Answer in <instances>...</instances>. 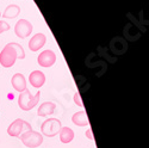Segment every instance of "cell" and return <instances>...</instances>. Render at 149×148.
<instances>
[{"label":"cell","mask_w":149,"mask_h":148,"mask_svg":"<svg viewBox=\"0 0 149 148\" xmlns=\"http://www.w3.org/2000/svg\"><path fill=\"white\" fill-rule=\"evenodd\" d=\"M40 98H41V91L37 92L36 96H32L29 90H25L18 97V105L23 111H30L37 105Z\"/></svg>","instance_id":"6da1fadb"},{"label":"cell","mask_w":149,"mask_h":148,"mask_svg":"<svg viewBox=\"0 0 149 148\" xmlns=\"http://www.w3.org/2000/svg\"><path fill=\"white\" fill-rule=\"evenodd\" d=\"M22 142L24 143V146H26L29 148H36V147H40L43 142V135L40 134L38 131H35V130H28V131H24L20 136Z\"/></svg>","instance_id":"7a4b0ae2"},{"label":"cell","mask_w":149,"mask_h":148,"mask_svg":"<svg viewBox=\"0 0 149 148\" xmlns=\"http://www.w3.org/2000/svg\"><path fill=\"white\" fill-rule=\"evenodd\" d=\"M62 126H61V121L57 118H48L45 119L42 126H41V131L42 135L48 138H53L55 135H57L61 130Z\"/></svg>","instance_id":"3957f363"},{"label":"cell","mask_w":149,"mask_h":148,"mask_svg":"<svg viewBox=\"0 0 149 148\" xmlns=\"http://www.w3.org/2000/svg\"><path fill=\"white\" fill-rule=\"evenodd\" d=\"M16 60H17V53L15 48L10 43H7L1 50V53H0V64L5 68H10L15 65Z\"/></svg>","instance_id":"277c9868"},{"label":"cell","mask_w":149,"mask_h":148,"mask_svg":"<svg viewBox=\"0 0 149 148\" xmlns=\"http://www.w3.org/2000/svg\"><path fill=\"white\" fill-rule=\"evenodd\" d=\"M25 130V131H28V130H31V126L29 124L28 122H25V121H23V119H20V118H17L16 121H13L11 123V124L8 126V128H7V134L10 135V136H12V138H18V136H20V134Z\"/></svg>","instance_id":"5b68a950"},{"label":"cell","mask_w":149,"mask_h":148,"mask_svg":"<svg viewBox=\"0 0 149 148\" xmlns=\"http://www.w3.org/2000/svg\"><path fill=\"white\" fill-rule=\"evenodd\" d=\"M15 32L19 38H26L32 32V24L26 19H19L15 25Z\"/></svg>","instance_id":"8992f818"},{"label":"cell","mask_w":149,"mask_h":148,"mask_svg":"<svg viewBox=\"0 0 149 148\" xmlns=\"http://www.w3.org/2000/svg\"><path fill=\"white\" fill-rule=\"evenodd\" d=\"M37 62L41 67L48 68V67H52L55 62H56V54L50 50V49H47V50L42 52L38 57H37Z\"/></svg>","instance_id":"52a82bcc"},{"label":"cell","mask_w":149,"mask_h":148,"mask_svg":"<svg viewBox=\"0 0 149 148\" xmlns=\"http://www.w3.org/2000/svg\"><path fill=\"white\" fill-rule=\"evenodd\" d=\"M45 42H47V37H45L44 34H42V32L36 34L35 36L31 37V40L29 42L30 50L31 52H38L40 49L45 44Z\"/></svg>","instance_id":"ba28073f"},{"label":"cell","mask_w":149,"mask_h":148,"mask_svg":"<svg viewBox=\"0 0 149 148\" xmlns=\"http://www.w3.org/2000/svg\"><path fill=\"white\" fill-rule=\"evenodd\" d=\"M29 81L35 89H40L45 82V75L41 71H33L29 75Z\"/></svg>","instance_id":"9c48e42d"},{"label":"cell","mask_w":149,"mask_h":148,"mask_svg":"<svg viewBox=\"0 0 149 148\" xmlns=\"http://www.w3.org/2000/svg\"><path fill=\"white\" fill-rule=\"evenodd\" d=\"M11 84L13 86V89L18 92H24L26 90V80H25V77L23 75L20 73H16L13 77L11 79Z\"/></svg>","instance_id":"30bf717a"},{"label":"cell","mask_w":149,"mask_h":148,"mask_svg":"<svg viewBox=\"0 0 149 148\" xmlns=\"http://www.w3.org/2000/svg\"><path fill=\"white\" fill-rule=\"evenodd\" d=\"M55 109L56 105L53 102H44L40 105L38 110H37V115L41 116V117H47L49 115H53L55 112Z\"/></svg>","instance_id":"8fae6325"},{"label":"cell","mask_w":149,"mask_h":148,"mask_svg":"<svg viewBox=\"0 0 149 148\" xmlns=\"http://www.w3.org/2000/svg\"><path fill=\"white\" fill-rule=\"evenodd\" d=\"M72 121L75 126L78 127H87L90 124V121H88V117L86 115L85 111H78L73 115L72 117Z\"/></svg>","instance_id":"7c38bea8"},{"label":"cell","mask_w":149,"mask_h":148,"mask_svg":"<svg viewBox=\"0 0 149 148\" xmlns=\"http://www.w3.org/2000/svg\"><path fill=\"white\" fill-rule=\"evenodd\" d=\"M58 134H60V141L62 143H69L74 139V131L69 127H62Z\"/></svg>","instance_id":"4fadbf2b"},{"label":"cell","mask_w":149,"mask_h":148,"mask_svg":"<svg viewBox=\"0 0 149 148\" xmlns=\"http://www.w3.org/2000/svg\"><path fill=\"white\" fill-rule=\"evenodd\" d=\"M19 13H20V7H19L18 5L11 4V5H8V6L5 8L4 13H3V17H4V18H8V19H13V18H16Z\"/></svg>","instance_id":"5bb4252c"},{"label":"cell","mask_w":149,"mask_h":148,"mask_svg":"<svg viewBox=\"0 0 149 148\" xmlns=\"http://www.w3.org/2000/svg\"><path fill=\"white\" fill-rule=\"evenodd\" d=\"M10 44L15 48V50H16V53H17V59H20V60L25 59V52H24V48H23L20 44L15 43V42H10Z\"/></svg>","instance_id":"9a60e30c"},{"label":"cell","mask_w":149,"mask_h":148,"mask_svg":"<svg viewBox=\"0 0 149 148\" xmlns=\"http://www.w3.org/2000/svg\"><path fill=\"white\" fill-rule=\"evenodd\" d=\"M74 103H75L78 106H80V108L84 106L82 101H81V96H80L79 92H75V93H74Z\"/></svg>","instance_id":"2e32d148"},{"label":"cell","mask_w":149,"mask_h":148,"mask_svg":"<svg viewBox=\"0 0 149 148\" xmlns=\"http://www.w3.org/2000/svg\"><path fill=\"white\" fill-rule=\"evenodd\" d=\"M7 30H10V25L8 23H6L5 20H0V34H4Z\"/></svg>","instance_id":"e0dca14e"},{"label":"cell","mask_w":149,"mask_h":148,"mask_svg":"<svg viewBox=\"0 0 149 148\" xmlns=\"http://www.w3.org/2000/svg\"><path fill=\"white\" fill-rule=\"evenodd\" d=\"M85 135H86V136H87V139H90V140H93V139H94V138H93V133H92V129H91V128H87V130H86Z\"/></svg>","instance_id":"ac0fdd59"},{"label":"cell","mask_w":149,"mask_h":148,"mask_svg":"<svg viewBox=\"0 0 149 148\" xmlns=\"http://www.w3.org/2000/svg\"><path fill=\"white\" fill-rule=\"evenodd\" d=\"M0 17H1V12H0Z\"/></svg>","instance_id":"d6986e66"}]
</instances>
